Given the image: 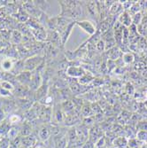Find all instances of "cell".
I'll use <instances>...</instances> for the list:
<instances>
[{
	"instance_id": "obj_1",
	"label": "cell",
	"mask_w": 147,
	"mask_h": 148,
	"mask_svg": "<svg viewBox=\"0 0 147 148\" xmlns=\"http://www.w3.org/2000/svg\"><path fill=\"white\" fill-rule=\"evenodd\" d=\"M42 61V58H40L38 56H36V57H32V58H29V60H27L25 61V64H24V69L27 70V71H30V70H34L36 66L41 63Z\"/></svg>"
},
{
	"instance_id": "obj_2",
	"label": "cell",
	"mask_w": 147,
	"mask_h": 148,
	"mask_svg": "<svg viewBox=\"0 0 147 148\" xmlns=\"http://www.w3.org/2000/svg\"><path fill=\"white\" fill-rule=\"evenodd\" d=\"M80 28L82 29H83L86 33L90 34V35H93L95 33L96 29H95V27L93 26V24L89 21H78L76 23Z\"/></svg>"
},
{
	"instance_id": "obj_3",
	"label": "cell",
	"mask_w": 147,
	"mask_h": 148,
	"mask_svg": "<svg viewBox=\"0 0 147 148\" xmlns=\"http://www.w3.org/2000/svg\"><path fill=\"white\" fill-rule=\"evenodd\" d=\"M0 66H1V69L3 71L9 72L14 68V62H13L12 58H5L0 63Z\"/></svg>"
},
{
	"instance_id": "obj_4",
	"label": "cell",
	"mask_w": 147,
	"mask_h": 148,
	"mask_svg": "<svg viewBox=\"0 0 147 148\" xmlns=\"http://www.w3.org/2000/svg\"><path fill=\"white\" fill-rule=\"evenodd\" d=\"M68 75L73 77H80L83 75V70L80 68L75 66H69L68 69Z\"/></svg>"
},
{
	"instance_id": "obj_5",
	"label": "cell",
	"mask_w": 147,
	"mask_h": 148,
	"mask_svg": "<svg viewBox=\"0 0 147 148\" xmlns=\"http://www.w3.org/2000/svg\"><path fill=\"white\" fill-rule=\"evenodd\" d=\"M0 88L6 90L8 91H11V92L14 90V86H13V84L10 83L9 81H1V82H0Z\"/></svg>"
},
{
	"instance_id": "obj_6",
	"label": "cell",
	"mask_w": 147,
	"mask_h": 148,
	"mask_svg": "<svg viewBox=\"0 0 147 148\" xmlns=\"http://www.w3.org/2000/svg\"><path fill=\"white\" fill-rule=\"evenodd\" d=\"M12 42L13 43H15V44H18V43H20L21 42V38H22V36H21V34L19 32V31H17V30H14L12 33Z\"/></svg>"
},
{
	"instance_id": "obj_7",
	"label": "cell",
	"mask_w": 147,
	"mask_h": 148,
	"mask_svg": "<svg viewBox=\"0 0 147 148\" xmlns=\"http://www.w3.org/2000/svg\"><path fill=\"white\" fill-rule=\"evenodd\" d=\"M133 60H134V56H133L132 53H125L124 56H123V60L125 63L127 64H129L133 61Z\"/></svg>"
},
{
	"instance_id": "obj_8",
	"label": "cell",
	"mask_w": 147,
	"mask_h": 148,
	"mask_svg": "<svg viewBox=\"0 0 147 148\" xmlns=\"http://www.w3.org/2000/svg\"><path fill=\"white\" fill-rule=\"evenodd\" d=\"M21 121V117L19 116V115H17V114H12V115H11L10 116V118H9V122H10V123H19Z\"/></svg>"
},
{
	"instance_id": "obj_9",
	"label": "cell",
	"mask_w": 147,
	"mask_h": 148,
	"mask_svg": "<svg viewBox=\"0 0 147 148\" xmlns=\"http://www.w3.org/2000/svg\"><path fill=\"white\" fill-rule=\"evenodd\" d=\"M11 95V91H8L6 90H4L2 88H0V96L2 97H8Z\"/></svg>"
},
{
	"instance_id": "obj_10",
	"label": "cell",
	"mask_w": 147,
	"mask_h": 148,
	"mask_svg": "<svg viewBox=\"0 0 147 148\" xmlns=\"http://www.w3.org/2000/svg\"><path fill=\"white\" fill-rule=\"evenodd\" d=\"M4 118H5V112L3 111V109L0 108V123L2 122Z\"/></svg>"
},
{
	"instance_id": "obj_11",
	"label": "cell",
	"mask_w": 147,
	"mask_h": 148,
	"mask_svg": "<svg viewBox=\"0 0 147 148\" xmlns=\"http://www.w3.org/2000/svg\"><path fill=\"white\" fill-rule=\"evenodd\" d=\"M98 45H98V49H99V50H102V49H104V43H103L102 41H100V42H99Z\"/></svg>"
}]
</instances>
